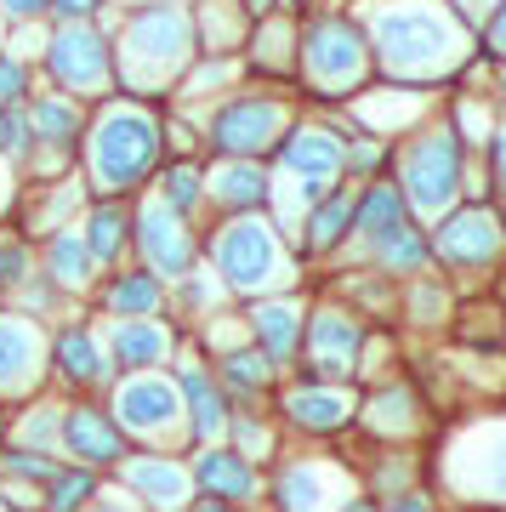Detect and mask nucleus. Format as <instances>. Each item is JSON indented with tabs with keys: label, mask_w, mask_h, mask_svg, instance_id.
<instances>
[{
	"label": "nucleus",
	"mask_w": 506,
	"mask_h": 512,
	"mask_svg": "<svg viewBox=\"0 0 506 512\" xmlns=\"http://www.w3.org/2000/svg\"><path fill=\"white\" fill-rule=\"evenodd\" d=\"M444 256L450 262H467V268H478V262H489V256L501 251V228H495V217L489 211H467V217H455L450 228H444Z\"/></svg>",
	"instance_id": "4468645a"
},
{
	"label": "nucleus",
	"mask_w": 506,
	"mask_h": 512,
	"mask_svg": "<svg viewBox=\"0 0 506 512\" xmlns=\"http://www.w3.org/2000/svg\"><path fill=\"white\" fill-rule=\"evenodd\" d=\"M285 57H290V29H285V35H279V29H268V35H262V63H273V69H279Z\"/></svg>",
	"instance_id": "a19ab883"
},
{
	"label": "nucleus",
	"mask_w": 506,
	"mask_h": 512,
	"mask_svg": "<svg viewBox=\"0 0 506 512\" xmlns=\"http://www.w3.org/2000/svg\"><path fill=\"white\" fill-rule=\"evenodd\" d=\"M86 251H91V262H114V256H120V245H126V217H120V211H97V217L86 222Z\"/></svg>",
	"instance_id": "c756f323"
},
{
	"label": "nucleus",
	"mask_w": 506,
	"mask_h": 512,
	"mask_svg": "<svg viewBox=\"0 0 506 512\" xmlns=\"http://www.w3.org/2000/svg\"><path fill=\"white\" fill-rule=\"evenodd\" d=\"M57 365L69 370V382H97V376H109V359H103V348L91 342L86 325H74L57 336Z\"/></svg>",
	"instance_id": "5701e85b"
},
{
	"label": "nucleus",
	"mask_w": 506,
	"mask_h": 512,
	"mask_svg": "<svg viewBox=\"0 0 506 512\" xmlns=\"http://www.w3.org/2000/svg\"><path fill=\"white\" fill-rule=\"evenodd\" d=\"M211 256H217V274L228 291H268V285H279V239H273V228H262L251 217L228 222L211 239Z\"/></svg>",
	"instance_id": "20e7f679"
},
{
	"label": "nucleus",
	"mask_w": 506,
	"mask_h": 512,
	"mask_svg": "<svg viewBox=\"0 0 506 512\" xmlns=\"http://www.w3.org/2000/svg\"><path fill=\"white\" fill-rule=\"evenodd\" d=\"M489 40H495V52L506 57V12H495V29H489Z\"/></svg>",
	"instance_id": "79ce46f5"
},
{
	"label": "nucleus",
	"mask_w": 506,
	"mask_h": 512,
	"mask_svg": "<svg viewBox=\"0 0 506 512\" xmlns=\"http://www.w3.org/2000/svg\"><path fill=\"white\" fill-rule=\"evenodd\" d=\"M91 512H109V507H91Z\"/></svg>",
	"instance_id": "de8ad7c7"
},
{
	"label": "nucleus",
	"mask_w": 506,
	"mask_h": 512,
	"mask_svg": "<svg viewBox=\"0 0 506 512\" xmlns=\"http://www.w3.org/2000/svg\"><path fill=\"white\" fill-rule=\"evenodd\" d=\"M467 490L506 501V427H489V433H478V461L467 467Z\"/></svg>",
	"instance_id": "aec40b11"
},
{
	"label": "nucleus",
	"mask_w": 506,
	"mask_h": 512,
	"mask_svg": "<svg viewBox=\"0 0 506 512\" xmlns=\"http://www.w3.org/2000/svg\"><path fill=\"white\" fill-rule=\"evenodd\" d=\"M211 188H217V200L222 205H234V211H251V205H262V171H256L251 160H239V165H222L217 177H211Z\"/></svg>",
	"instance_id": "393cba45"
},
{
	"label": "nucleus",
	"mask_w": 506,
	"mask_h": 512,
	"mask_svg": "<svg viewBox=\"0 0 506 512\" xmlns=\"http://www.w3.org/2000/svg\"><path fill=\"white\" fill-rule=\"evenodd\" d=\"M46 359V336L35 330V319L0 313V393H29Z\"/></svg>",
	"instance_id": "1a4fd4ad"
},
{
	"label": "nucleus",
	"mask_w": 506,
	"mask_h": 512,
	"mask_svg": "<svg viewBox=\"0 0 506 512\" xmlns=\"http://www.w3.org/2000/svg\"><path fill=\"white\" fill-rule=\"evenodd\" d=\"M347 512H376V507H347Z\"/></svg>",
	"instance_id": "49530a36"
},
{
	"label": "nucleus",
	"mask_w": 506,
	"mask_h": 512,
	"mask_svg": "<svg viewBox=\"0 0 506 512\" xmlns=\"http://www.w3.org/2000/svg\"><path fill=\"white\" fill-rule=\"evenodd\" d=\"M91 251H86V239H74V234H57L52 239V274L69 285V291H86L91 285Z\"/></svg>",
	"instance_id": "cd10ccee"
},
{
	"label": "nucleus",
	"mask_w": 506,
	"mask_h": 512,
	"mask_svg": "<svg viewBox=\"0 0 506 512\" xmlns=\"http://www.w3.org/2000/svg\"><path fill=\"white\" fill-rule=\"evenodd\" d=\"M285 410L302 421V427L325 433V427H342L347 421V393H336V387H296L285 399Z\"/></svg>",
	"instance_id": "412c9836"
},
{
	"label": "nucleus",
	"mask_w": 506,
	"mask_h": 512,
	"mask_svg": "<svg viewBox=\"0 0 506 512\" xmlns=\"http://www.w3.org/2000/svg\"><path fill=\"white\" fill-rule=\"evenodd\" d=\"M29 148V126H23V114L0 109V154H23Z\"/></svg>",
	"instance_id": "4c0bfd02"
},
{
	"label": "nucleus",
	"mask_w": 506,
	"mask_h": 512,
	"mask_svg": "<svg viewBox=\"0 0 506 512\" xmlns=\"http://www.w3.org/2000/svg\"><path fill=\"white\" fill-rule=\"evenodd\" d=\"M364 74H370V46H364L359 29L347 18L313 23V35H308V80L313 86L319 92H347V86H359Z\"/></svg>",
	"instance_id": "423d86ee"
},
{
	"label": "nucleus",
	"mask_w": 506,
	"mask_h": 512,
	"mask_svg": "<svg viewBox=\"0 0 506 512\" xmlns=\"http://www.w3.org/2000/svg\"><path fill=\"white\" fill-rule=\"evenodd\" d=\"M63 439H69L74 456L86 461H120V427L114 421H103L97 410H69V421H63Z\"/></svg>",
	"instance_id": "f3484780"
},
{
	"label": "nucleus",
	"mask_w": 506,
	"mask_h": 512,
	"mask_svg": "<svg viewBox=\"0 0 506 512\" xmlns=\"http://www.w3.org/2000/svg\"><path fill=\"white\" fill-rule=\"evenodd\" d=\"M376 256L387 262V268H421V262H427V245H421L416 228H398V234H387L376 245Z\"/></svg>",
	"instance_id": "473e14b6"
},
{
	"label": "nucleus",
	"mask_w": 506,
	"mask_h": 512,
	"mask_svg": "<svg viewBox=\"0 0 506 512\" xmlns=\"http://www.w3.org/2000/svg\"><path fill=\"white\" fill-rule=\"evenodd\" d=\"M290 109L279 103V97H234L228 109L217 114V126H211V137H217V148H228V154H262V148L279 143V131H285Z\"/></svg>",
	"instance_id": "0eeeda50"
},
{
	"label": "nucleus",
	"mask_w": 506,
	"mask_h": 512,
	"mask_svg": "<svg viewBox=\"0 0 506 512\" xmlns=\"http://www.w3.org/2000/svg\"><path fill=\"white\" fill-rule=\"evenodd\" d=\"M109 308H114V313H143V319H148V313L160 308V285H154L148 274H126V279L109 291Z\"/></svg>",
	"instance_id": "7c9ffc66"
},
{
	"label": "nucleus",
	"mask_w": 506,
	"mask_h": 512,
	"mask_svg": "<svg viewBox=\"0 0 506 512\" xmlns=\"http://www.w3.org/2000/svg\"><path fill=\"white\" fill-rule=\"evenodd\" d=\"M160 160V126L143 109H109L91 131V183L120 194V188L143 183L148 165Z\"/></svg>",
	"instance_id": "f03ea898"
},
{
	"label": "nucleus",
	"mask_w": 506,
	"mask_h": 512,
	"mask_svg": "<svg viewBox=\"0 0 506 512\" xmlns=\"http://www.w3.org/2000/svg\"><path fill=\"white\" fill-rule=\"evenodd\" d=\"M302 308L296 302H262L256 308V336H262V359L268 365H285L290 353H296V336H302Z\"/></svg>",
	"instance_id": "a211bd4d"
},
{
	"label": "nucleus",
	"mask_w": 506,
	"mask_h": 512,
	"mask_svg": "<svg viewBox=\"0 0 506 512\" xmlns=\"http://www.w3.org/2000/svg\"><path fill=\"white\" fill-rule=\"evenodd\" d=\"M29 126H35L40 143H74L80 137V109L63 103V97H40L35 114H29Z\"/></svg>",
	"instance_id": "bb28decb"
},
{
	"label": "nucleus",
	"mask_w": 506,
	"mask_h": 512,
	"mask_svg": "<svg viewBox=\"0 0 506 512\" xmlns=\"http://www.w3.org/2000/svg\"><path fill=\"white\" fill-rule=\"evenodd\" d=\"M114 416L126 421L131 433H165L177 421V387L160 376H131L114 399Z\"/></svg>",
	"instance_id": "9d476101"
},
{
	"label": "nucleus",
	"mask_w": 506,
	"mask_h": 512,
	"mask_svg": "<svg viewBox=\"0 0 506 512\" xmlns=\"http://www.w3.org/2000/svg\"><path fill=\"white\" fill-rule=\"evenodd\" d=\"M6 467H12V473H23V478H46V484H52V478H57V461L35 456V450H18V456L6 461Z\"/></svg>",
	"instance_id": "ea45409f"
},
{
	"label": "nucleus",
	"mask_w": 506,
	"mask_h": 512,
	"mask_svg": "<svg viewBox=\"0 0 506 512\" xmlns=\"http://www.w3.org/2000/svg\"><path fill=\"white\" fill-rule=\"evenodd\" d=\"M353 353H359V325L347 313H319L313 319V365L325 376H347L353 370Z\"/></svg>",
	"instance_id": "2eb2a0df"
},
{
	"label": "nucleus",
	"mask_w": 506,
	"mask_h": 512,
	"mask_svg": "<svg viewBox=\"0 0 506 512\" xmlns=\"http://www.w3.org/2000/svg\"><path fill=\"white\" fill-rule=\"evenodd\" d=\"M194 473H199V484H205V490H217V495H251V490H256L251 461H245V456H228V450L199 456Z\"/></svg>",
	"instance_id": "b1692460"
},
{
	"label": "nucleus",
	"mask_w": 506,
	"mask_h": 512,
	"mask_svg": "<svg viewBox=\"0 0 506 512\" xmlns=\"http://www.w3.org/2000/svg\"><path fill=\"white\" fill-rule=\"evenodd\" d=\"M342 160H347V148H342V137L336 131H325V126H308V131H296L285 143V171L296 177V183H313V188H325L336 171H342Z\"/></svg>",
	"instance_id": "f8f14e48"
},
{
	"label": "nucleus",
	"mask_w": 506,
	"mask_h": 512,
	"mask_svg": "<svg viewBox=\"0 0 506 512\" xmlns=\"http://www.w3.org/2000/svg\"><path fill=\"white\" fill-rule=\"evenodd\" d=\"M86 495H91V478L86 473H57L52 478V512H74Z\"/></svg>",
	"instance_id": "c9c22d12"
},
{
	"label": "nucleus",
	"mask_w": 506,
	"mask_h": 512,
	"mask_svg": "<svg viewBox=\"0 0 506 512\" xmlns=\"http://www.w3.org/2000/svg\"><path fill=\"white\" fill-rule=\"evenodd\" d=\"M410 410H416V399H410L404 387H398V393H381V399L370 404V427H381V433H410V427H416Z\"/></svg>",
	"instance_id": "2f4dec72"
},
{
	"label": "nucleus",
	"mask_w": 506,
	"mask_h": 512,
	"mask_svg": "<svg viewBox=\"0 0 506 512\" xmlns=\"http://www.w3.org/2000/svg\"><path fill=\"white\" fill-rule=\"evenodd\" d=\"M29 274V251L23 245H0V285H23Z\"/></svg>",
	"instance_id": "58836bf2"
},
{
	"label": "nucleus",
	"mask_w": 506,
	"mask_h": 512,
	"mask_svg": "<svg viewBox=\"0 0 506 512\" xmlns=\"http://www.w3.org/2000/svg\"><path fill=\"white\" fill-rule=\"evenodd\" d=\"M188 46H194V18H188L182 6H154V12H143V18L126 29V52H120L126 80L137 92H143V86H165V80L182 69Z\"/></svg>",
	"instance_id": "7ed1b4c3"
},
{
	"label": "nucleus",
	"mask_w": 506,
	"mask_h": 512,
	"mask_svg": "<svg viewBox=\"0 0 506 512\" xmlns=\"http://www.w3.org/2000/svg\"><path fill=\"white\" fill-rule=\"evenodd\" d=\"M370 35L381 46V63L410 80H433L461 63V29L450 12H381Z\"/></svg>",
	"instance_id": "f257e3e1"
},
{
	"label": "nucleus",
	"mask_w": 506,
	"mask_h": 512,
	"mask_svg": "<svg viewBox=\"0 0 506 512\" xmlns=\"http://www.w3.org/2000/svg\"><path fill=\"white\" fill-rule=\"evenodd\" d=\"M404 188L421 217H438L461 188V143L450 131H427L410 154H404Z\"/></svg>",
	"instance_id": "39448f33"
},
{
	"label": "nucleus",
	"mask_w": 506,
	"mask_h": 512,
	"mask_svg": "<svg viewBox=\"0 0 506 512\" xmlns=\"http://www.w3.org/2000/svg\"><path fill=\"white\" fill-rule=\"evenodd\" d=\"M222 376H228V387H239V393H256V387H268V359H262V353H228V359H222Z\"/></svg>",
	"instance_id": "72a5a7b5"
},
{
	"label": "nucleus",
	"mask_w": 506,
	"mask_h": 512,
	"mask_svg": "<svg viewBox=\"0 0 506 512\" xmlns=\"http://www.w3.org/2000/svg\"><path fill=\"white\" fill-rule=\"evenodd\" d=\"M23 86H29V74H23V57L0 52V109H12L23 97Z\"/></svg>",
	"instance_id": "e433bc0d"
},
{
	"label": "nucleus",
	"mask_w": 506,
	"mask_h": 512,
	"mask_svg": "<svg viewBox=\"0 0 506 512\" xmlns=\"http://www.w3.org/2000/svg\"><path fill=\"white\" fill-rule=\"evenodd\" d=\"M342 490V473H330L325 461H296L279 473V501L285 512H330V495Z\"/></svg>",
	"instance_id": "ddd939ff"
},
{
	"label": "nucleus",
	"mask_w": 506,
	"mask_h": 512,
	"mask_svg": "<svg viewBox=\"0 0 506 512\" xmlns=\"http://www.w3.org/2000/svg\"><path fill=\"white\" fill-rule=\"evenodd\" d=\"M404 228V200H398L393 188H370L359 200V234H370L381 245L387 234H398Z\"/></svg>",
	"instance_id": "a878e982"
},
{
	"label": "nucleus",
	"mask_w": 506,
	"mask_h": 512,
	"mask_svg": "<svg viewBox=\"0 0 506 512\" xmlns=\"http://www.w3.org/2000/svg\"><path fill=\"white\" fill-rule=\"evenodd\" d=\"M393 512H427V501H421V495H404V501H398Z\"/></svg>",
	"instance_id": "37998d69"
},
{
	"label": "nucleus",
	"mask_w": 506,
	"mask_h": 512,
	"mask_svg": "<svg viewBox=\"0 0 506 512\" xmlns=\"http://www.w3.org/2000/svg\"><path fill=\"white\" fill-rule=\"evenodd\" d=\"M182 393H188V404H194V439H222L228 433V410H222V399H217V387L205 382V370H182Z\"/></svg>",
	"instance_id": "4be33fe9"
},
{
	"label": "nucleus",
	"mask_w": 506,
	"mask_h": 512,
	"mask_svg": "<svg viewBox=\"0 0 506 512\" xmlns=\"http://www.w3.org/2000/svg\"><path fill=\"white\" fill-rule=\"evenodd\" d=\"M199 188H205V177H199L194 165H177V171H165V205L171 211H188V205H199Z\"/></svg>",
	"instance_id": "f704fd0d"
},
{
	"label": "nucleus",
	"mask_w": 506,
	"mask_h": 512,
	"mask_svg": "<svg viewBox=\"0 0 506 512\" xmlns=\"http://www.w3.org/2000/svg\"><path fill=\"white\" fill-rule=\"evenodd\" d=\"M46 52H52L46 57L52 74L63 86H74V92H103L109 86V52H103V35L91 23H63Z\"/></svg>",
	"instance_id": "6e6552de"
},
{
	"label": "nucleus",
	"mask_w": 506,
	"mask_h": 512,
	"mask_svg": "<svg viewBox=\"0 0 506 512\" xmlns=\"http://www.w3.org/2000/svg\"><path fill=\"white\" fill-rule=\"evenodd\" d=\"M126 484L148 495V507L160 512H177L182 495H188V473L177 461H160V456H143V461H126Z\"/></svg>",
	"instance_id": "dca6fc26"
},
{
	"label": "nucleus",
	"mask_w": 506,
	"mask_h": 512,
	"mask_svg": "<svg viewBox=\"0 0 506 512\" xmlns=\"http://www.w3.org/2000/svg\"><path fill=\"white\" fill-rule=\"evenodd\" d=\"M353 211H359V194H336L330 205H319L308 222V245L313 251H325V245H336V239L347 234V222H353Z\"/></svg>",
	"instance_id": "c85d7f7f"
},
{
	"label": "nucleus",
	"mask_w": 506,
	"mask_h": 512,
	"mask_svg": "<svg viewBox=\"0 0 506 512\" xmlns=\"http://www.w3.org/2000/svg\"><path fill=\"white\" fill-rule=\"evenodd\" d=\"M495 165H501V183H506V137L495 143Z\"/></svg>",
	"instance_id": "c03bdc74"
},
{
	"label": "nucleus",
	"mask_w": 506,
	"mask_h": 512,
	"mask_svg": "<svg viewBox=\"0 0 506 512\" xmlns=\"http://www.w3.org/2000/svg\"><path fill=\"white\" fill-rule=\"evenodd\" d=\"M114 353H120V365L148 376V365H160L165 353H171V336L165 325H148V319H131V325L114 330Z\"/></svg>",
	"instance_id": "6ab92c4d"
},
{
	"label": "nucleus",
	"mask_w": 506,
	"mask_h": 512,
	"mask_svg": "<svg viewBox=\"0 0 506 512\" xmlns=\"http://www.w3.org/2000/svg\"><path fill=\"white\" fill-rule=\"evenodd\" d=\"M143 251L160 274H188L194 268V234L182 228V217L165 200L143 205Z\"/></svg>",
	"instance_id": "9b49d317"
},
{
	"label": "nucleus",
	"mask_w": 506,
	"mask_h": 512,
	"mask_svg": "<svg viewBox=\"0 0 506 512\" xmlns=\"http://www.w3.org/2000/svg\"><path fill=\"white\" fill-rule=\"evenodd\" d=\"M205 512H222V507H217V501H205Z\"/></svg>",
	"instance_id": "a18cd8bd"
}]
</instances>
